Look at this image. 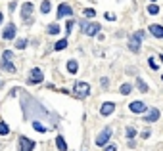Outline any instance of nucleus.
I'll return each mask as SVG.
<instances>
[{"mask_svg": "<svg viewBox=\"0 0 163 151\" xmlns=\"http://www.w3.org/2000/svg\"><path fill=\"white\" fill-rule=\"evenodd\" d=\"M21 107H23V115L25 119H33L35 117H40V119H50V120H58L56 117H52L50 113H48L44 107H42L35 98H31V94H23L21 98Z\"/></svg>", "mask_w": 163, "mask_h": 151, "instance_id": "1", "label": "nucleus"}, {"mask_svg": "<svg viewBox=\"0 0 163 151\" xmlns=\"http://www.w3.org/2000/svg\"><path fill=\"white\" fill-rule=\"evenodd\" d=\"M81 33L83 34H87V37H94V34H98V33H100V23H96V21H92V23H90V21H81Z\"/></svg>", "mask_w": 163, "mask_h": 151, "instance_id": "2", "label": "nucleus"}, {"mask_svg": "<svg viewBox=\"0 0 163 151\" xmlns=\"http://www.w3.org/2000/svg\"><path fill=\"white\" fill-rule=\"evenodd\" d=\"M144 37H146L144 31H136V33H134L132 37L129 38V50H131V52H134V54L140 52V42L144 40Z\"/></svg>", "mask_w": 163, "mask_h": 151, "instance_id": "3", "label": "nucleus"}, {"mask_svg": "<svg viewBox=\"0 0 163 151\" xmlns=\"http://www.w3.org/2000/svg\"><path fill=\"white\" fill-rule=\"evenodd\" d=\"M73 94H75V98H81V99L87 98L90 94V84L84 82V81H77L75 86H73Z\"/></svg>", "mask_w": 163, "mask_h": 151, "instance_id": "4", "label": "nucleus"}, {"mask_svg": "<svg viewBox=\"0 0 163 151\" xmlns=\"http://www.w3.org/2000/svg\"><path fill=\"white\" fill-rule=\"evenodd\" d=\"M21 19H23V23H27V25L33 23V2H25L21 6Z\"/></svg>", "mask_w": 163, "mask_h": 151, "instance_id": "5", "label": "nucleus"}, {"mask_svg": "<svg viewBox=\"0 0 163 151\" xmlns=\"http://www.w3.org/2000/svg\"><path fill=\"white\" fill-rule=\"evenodd\" d=\"M111 134H113V130H111L109 126H106L104 130L98 134V138H96V146H98V147L108 146V142H109V138H111Z\"/></svg>", "mask_w": 163, "mask_h": 151, "instance_id": "6", "label": "nucleus"}, {"mask_svg": "<svg viewBox=\"0 0 163 151\" xmlns=\"http://www.w3.org/2000/svg\"><path fill=\"white\" fill-rule=\"evenodd\" d=\"M42 81H44V75H42V71L39 67H33L29 77H27V84H40Z\"/></svg>", "mask_w": 163, "mask_h": 151, "instance_id": "7", "label": "nucleus"}, {"mask_svg": "<svg viewBox=\"0 0 163 151\" xmlns=\"http://www.w3.org/2000/svg\"><path fill=\"white\" fill-rule=\"evenodd\" d=\"M16 31H17L16 23H8L4 27V31H2V38L4 40H13V38H16Z\"/></svg>", "mask_w": 163, "mask_h": 151, "instance_id": "8", "label": "nucleus"}, {"mask_svg": "<svg viewBox=\"0 0 163 151\" xmlns=\"http://www.w3.org/2000/svg\"><path fill=\"white\" fill-rule=\"evenodd\" d=\"M129 111H131V113H134V115H144V113L148 111V107H146V103H144V102H131Z\"/></svg>", "mask_w": 163, "mask_h": 151, "instance_id": "9", "label": "nucleus"}, {"mask_svg": "<svg viewBox=\"0 0 163 151\" xmlns=\"http://www.w3.org/2000/svg\"><path fill=\"white\" fill-rule=\"evenodd\" d=\"M35 149V142L31 138L19 136V151H33Z\"/></svg>", "mask_w": 163, "mask_h": 151, "instance_id": "10", "label": "nucleus"}, {"mask_svg": "<svg viewBox=\"0 0 163 151\" xmlns=\"http://www.w3.org/2000/svg\"><path fill=\"white\" fill-rule=\"evenodd\" d=\"M159 109L157 107H154V109H148V113H144V120L146 123H155V120L159 119Z\"/></svg>", "mask_w": 163, "mask_h": 151, "instance_id": "11", "label": "nucleus"}, {"mask_svg": "<svg viewBox=\"0 0 163 151\" xmlns=\"http://www.w3.org/2000/svg\"><path fill=\"white\" fill-rule=\"evenodd\" d=\"M67 16H73V8L69 4H60V8H58V19L67 17Z\"/></svg>", "mask_w": 163, "mask_h": 151, "instance_id": "12", "label": "nucleus"}, {"mask_svg": "<svg viewBox=\"0 0 163 151\" xmlns=\"http://www.w3.org/2000/svg\"><path fill=\"white\" fill-rule=\"evenodd\" d=\"M113 111H115V103H113V102H106L100 107V115H102V117H108V115H111Z\"/></svg>", "mask_w": 163, "mask_h": 151, "instance_id": "13", "label": "nucleus"}, {"mask_svg": "<svg viewBox=\"0 0 163 151\" xmlns=\"http://www.w3.org/2000/svg\"><path fill=\"white\" fill-rule=\"evenodd\" d=\"M0 67H2V71H6V73H16V65H13V63H12V59H2V61H0Z\"/></svg>", "mask_w": 163, "mask_h": 151, "instance_id": "14", "label": "nucleus"}, {"mask_svg": "<svg viewBox=\"0 0 163 151\" xmlns=\"http://www.w3.org/2000/svg\"><path fill=\"white\" fill-rule=\"evenodd\" d=\"M150 33L155 38H163V27L161 25H150Z\"/></svg>", "mask_w": 163, "mask_h": 151, "instance_id": "15", "label": "nucleus"}, {"mask_svg": "<svg viewBox=\"0 0 163 151\" xmlns=\"http://www.w3.org/2000/svg\"><path fill=\"white\" fill-rule=\"evenodd\" d=\"M46 34H50V37L60 34V25H58V23H50V25L46 27Z\"/></svg>", "mask_w": 163, "mask_h": 151, "instance_id": "16", "label": "nucleus"}, {"mask_svg": "<svg viewBox=\"0 0 163 151\" xmlns=\"http://www.w3.org/2000/svg\"><path fill=\"white\" fill-rule=\"evenodd\" d=\"M67 71H69L71 75H75L77 71H79V63H77L75 59H69V61H67Z\"/></svg>", "mask_w": 163, "mask_h": 151, "instance_id": "17", "label": "nucleus"}, {"mask_svg": "<svg viewBox=\"0 0 163 151\" xmlns=\"http://www.w3.org/2000/svg\"><path fill=\"white\" fill-rule=\"evenodd\" d=\"M56 146H58L60 151H67V143L63 140V136H58V138H56Z\"/></svg>", "mask_w": 163, "mask_h": 151, "instance_id": "18", "label": "nucleus"}, {"mask_svg": "<svg viewBox=\"0 0 163 151\" xmlns=\"http://www.w3.org/2000/svg\"><path fill=\"white\" fill-rule=\"evenodd\" d=\"M33 128H35V130H37V132H40V134H44V132L48 130V128H46L44 124H42L40 120H33Z\"/></svg>", "mask_w": 163, "mask_h": 151, "instance_id": "19", "label": "nucleus"}, {"mask_svg": "<svg viewBox=\"0 0 163 151\" xmlns=\"http://www.w3.org/2000/svg\"><path fill=\"white\" fill-rule=\"evenodd\" d=\"M131 90H132V86H131L129 82H123V84H121V88H119V92H121L123 96H129V94H131Z\"/></svg>", "mask_w": 163, "mask_h": 151, "instance_id": "20", "label": "nucleus"}, {"mask_svg": "<svg viewBox=\"0 0 163 151\" xmlns=\"http://www.w3.org/2000/svg\"><path fill=\"white\" fill-rule=\"evenodd\" d=\"M67 48V38H61V40H58L56 42V46H54V50L56 52H60V50H65Z\"/></svg>", "mask_w": 163, "mask_h": 151, "instance_id": "21", "label": "nucleus"}, {"mask_svg": "<svg viewBox=\"0 0 163 151\" xmlns=\"http://www.w3.org/2000/svg\"><path fill=\"white\" fill-rule=\"evenodd\" d=\"M50 10H52V6H50V0H44V2L40 4V12H42V13L46 16V13H50Z\"/></svg>", "mask_w": 163, "mask_h": 151, "instance_id": "22", "label": "nucleus"}, {"mask_svg": "<svg viewBox=\"0 0 163 151\" xmlns=\"http://www.w3.org/2000/svg\"><path fill=\"white\" fill-rule=\"evenodd\" d=\"M8 134H10V126L4 120H0V136H8Z\"/></svg>", "mask_w": 163, "mask_h": 151, "instance_id": "23", "label": "nucleus"}, {"mask_svg": "<svg viewBox=\"0 0 163 151\" xmlns=\"http://www.w3.org/2000/svg\"><path fill=\"white\" fill-rule=\"evenodd\" d=\"M125 134H127V138H129V140H132L134 136H136V128H134V126H127L125 128Z\"/></svg>", "mask_w": 163, "mask_h": 151, "instance_id": "24", "label": "nucleus"}, {"mask_svg": "<svg viewBox=\"0 0 163 151\" xmlns=\"http://www.w3.org/2000/svg\"><path fill=\"white\" fill-rule=\"evenodd\" d=\"M136 88H138L140 92H148V84L142 81V78H136Z\"/></svg>", "mask_w": 163, "mask_h": 151, "instance_id": "25", "label": "nucleus"}, {"mask_svg": "<svg viewBox=\"0 0 163 151\" xmlns=\"http://www.w3.org/2000/svg\"><path fill=\"white\" fill-rule=\"evenodd\" d=\"M148 65H150V69H154V71H157V69H159V65H157V61H155V57H154V56L148 57Z\"/></svg>", "mask_w": 163, "mask_h": 151, "instance_id": "26", "label": "nucleus"}, {"mask_svg": "<svg viewBox=\"0 0 163 151\" xmlns=\"http://www.w3.org/2000/svg\"><path fill=\"white\" fill-rule=\"evenodd\" d=\"M27 44H29V42H27L25 38H19V40H16V48H17V50H25V48H27Z\"/></svg>", "mask_w": 163, "mask_h": 151, "instance_id": "27", "label": "nucleus"}, {"mask_svg": "<svg viewBox=\"0 0 163 151\" xmlns=\"http://www.w3.org/2000/svg\"><path fill=\"white\" fill-rule=\"evenodd\" d=\"M148 13L157 16V13H159V6H157V4H150V6H148Z\"/></svg>", "mask_w": 163, "mask_h": 151, "instance_id": "28", "label": "nucleus"}, {"mask_svg": "<svg viewBox=\"0 0 163 151\" xmlns=\"http://www.w3.org/2000/svg\"><path fill=\"white\" fill-rule=\"evenodd\" d=\"M73 25H75V21H73V19H67V25H65V33H67V34H71Z\"/></svg>", "mask_w": 163, "mask_h": 151, "instance_id": "29", "label": "nucleus"}, {"mask_svg": "<svg viewBox=\"0 0 163 151\" xmlns=\"http://www.w3.org/2000/svg\"><path fill=\"white\" fill-rule=\"evenodd\" d=\"M2 59H13V52H12V50H4Z\"/></svg>", "mask_w": 163, "mask_h": 151, "instance_id": "30", "label": "nucleus"}, {"mask_svg": "<svg viewBox=\"0 0 163 151\" xmlns=\"http://www.w3.org/2000/svg\"><path fill=\"white\" fill-rule=\"evenodd\" d=\"M83 13H84L87 17H94V16H96V10H92V8H87V10H84Z\"/></svg>", "mask_w": 163, "mask_h": 151, "instance_id": "31", "label": "nucleus"}, {"mask_svg": "<svg viewBox=\"0 0 163 151\" xmlns=\"http://www.w3.org/2000/svg\"><path fill=\"white\" fill-rule=\"evenodd\" d=\"M100 84H102V88L106 90V88H108V86H109V78H108V77H104V78H100Z\"/></svg>", "mask_w": 163, "mask_h": 151, "instance_id": "32", "label": "nucleus"}, {"mask_svg": "<svg viewBox=\"0 0 163 151\" xmlns=\"http://www.w3.org/2000/svg\"><path fill=\"white\" fill-rule=\"evenodd\" d=\"M104 151H117V146L115 143H108V146H104Z\"/></svg>", "mask_w": 163, "mask_h": 151, "instance_id": "33", "label": "nucleus"}, {"mask_svg": "<svg viewBox=\"0 0 163 151\" xmlns=\"http://www.w3.org/2000/svg\"><path fill=\"white\" fill-rule=\"evenodd\" d=\"M106 19H108V21H115V13H106Z\"/></svg>", "mask_w": 163, "mask_h": 151, "instance_id": "34", "label": "nucleus"}, {"mask_svg": "<svg viewBox=\"0 0 163 151\" xmlns=\"http://www.w3.org/2000/svg\"><path fill=\"white\" fill-rule=\"evenodd\" d=\"M8 10H10V12L16 10V2H10V4H8Z\"/></svg>", "mask_w": 163, "mask_h": 151, "instance_id": "35", "label": "nucleus"}, {"mask_svg": "<svg viewBox=\"0 0 163 151\" xmlns=\"http://www.w3.org/2000/svg\"><path fill=\"white\" fill-rule=\"evenodd\" d=\"M2 21H4V16H2V12H0V25H2Z\"/></svg>", "mask_w": 163, "mask_h": 151, "instance_id": "36", "label": "nucleus"}, {"mask_svg": "<svg viewBox=\"0 0 163 151\" xmlns=\"http://www.w3.org/2000/svg\"><path fill=\"white\" fill-rule=\"evenodd\" d=\"M159 59H161V63H163V56H159Z\"/></svg>", "mask_w": 163, "mask_h": 151, "instance_id": "37", "label": "nucleus"}, {"mask_svg": "<svg viewBox=\"0 0 163 151\" xmlns=\"http://www.w3.org/2000/svg\"><path fill=\"white\" fill-rule=\"evenodd\" d=\"M0 86H2V81H0Z\"/></svg>", "mask_w": 163, "mask_h": 151, "instance_id": "38", "label": "nucleus"}, {"mask_svg": "<svg viewBox=\"0 0 163 151\" xmlns=\"http://www.w3.org/2000/svg\"><path fill=\"white\" fill-rule=\"evenodd\" d=\"M161 81H163V75H161Z\"/></svg>", "mask_w": 163, "mask_h": 151, "instance_id": "39", "label": "nucleus"}, {"mask_svg": "<svg viewBox=\"0 0 163 151\" xmlns=\"http://www.w3.org/2000/svg\"><path fill=\"white\" fill-rule=\"evenodd\" d=\"M152 2H155V0H152Z\"/></svg>", "mask_w": 163, "mask_h": 151, "instance_id": "40", "label": "nucleus"}]
</instances>
